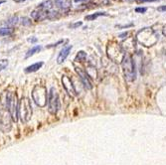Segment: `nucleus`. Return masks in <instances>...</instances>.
Wrapping results in <instances>:
<instances>
[{"instance_id": "1", "label": "nucleus", "mask_w": 166, "mask_h": 165, "mask_svg": "<svg viewBox=\"0 0 166 165\" xmlns=\"http://www.w3.org/2000/svg\"><path fill=\"white\" fill-rule=\"evenodd\" d=\"M4 101H2L3 107L6 108L10 116L12 117V120L17 122L18 120V108H19V102H18L17 99V96L16 94H13V93H5L4 95Z\"/></svg>"}, {"instance_id": "2", "label": "nucleus", "mask_w": 166, "mask_h": 165, "mask_svg": "<svg viewBox=\"0 0 166 165\" xmlns=\"http://www.w3.org/2000/svg\"><path fill=\"white\" fill-rule=\"evenodd\" d=\"M137 40L145 46H152L154 45L158 40V36L153 31L151 28H144V29L140 30L137 33Z\"/></svg>"}, {"instance_id": "3", "label": "nucleus", "mask_w": 166, "mask_h": 165, "mask_svg": "<svg viewBox=\"0 0 166 165\" xmlns=\"http://www.w3.org/2000/svg\"><path fill=\"white\" fill-rule=\"evenodd\" d=\"M18 116H20L22 122H28L32 116V105L28 98H22L19 102V108H18Z\"/></svg>"}, {"instance_id": "4", "label": "nucleus", "mask_w": 166, "mask_h": 165, "mask_svg": "<svg viewBox=\"0 0 166 165\" xmlns=\"http://www.w3.org/2000/svg\"><path fill=\"white\" fill-rule=\"evenodd\" d=\"M48 95L47 94V90L44 86L37 85L34 87L32 91V98L34 102L40 108L45 107L48 101Z\"/></svg>"}, {"instance_id": "5", "label": "nucleus", "mask_w": 166, "mask_h": 165, "mask_svg": "<svg viewBox=\"0 0 166 165\" xmlns=\"http://www.w3.org/2000/svg\"><path fill=\"white\" fill-rule=\"evenodd\" d=\"M121 65H123V68L125 79L127 81H130V82L135 80V77H136L135 67H134L133 60L131 58V56L124 55L123 61H121Z\"/></svg>"}, {"instance_id": "6", "label": "nucleus", "mask_w": 166, "mask_h": 165, "mask_svg": "<svg viewBox=\"0 0 166 165\" xmlns=\"http://www.w3.org/2000/svg\"><path fill=\"white\" fill-rule=\"evenodd\" d=\"M59 110V96L54 88H51L48 95V110L51 114H56Z\"/></svg>"}, {"instance_id": "7", "label": "nucleus", "mask_w": 166, "mask_h": 165, "mask_svg": "<svg viewBox=\"0 0 166 165\" xmlns=\"http://www.w3.org/2000/svg\"><path fill=\"white\" fill-rule=\"evenodd\" d=\"M11 119L12 117L9 113V111L6 108L0 111V129L3 132H9L12 128V124H11Z\"/></svg>"}, {"instance_id": "8", "label": "nucleus", "mask_w": 166, "mask_h": 165, "mask_svg": "<svg viewBox=\"0 0 166 165\" xmlns=\"http://www.w3.org/2000/svg\"><path fill=\"white\" fill-rule=\"evenodd\" d=\"M31 17H32V19H34L35 21H43V20H45L46 18L49 17V12L38 7L34 11H32Z\"/></svg>"}, {"instance_id": "9", "label": "nucleus", "mask_w": 166, "mask_h": 165, "mask_svg": "<svg viewBox=\"0 0 166 165\" xmlns=\"http://www.w3.org/2000/svg\"><path fill=\"white\" fill-rule=\"evenodd\" d=\"M62 84L64 86L65 90L67 91V93L71 96H76V90H75L73 83H72L71 79L67 76H63L62 77Z\"/></svg>"}, {"instance_id": "10", "label": "nucleus", "mask_w": 166, "mask_h": 165, "mask_svg": "<svg viewBox=\"0 0 166 165\" xmlns=\"http://www.w3.org/2000/svg\"><path fill=\"white\" fill-rule=\"evenodd\" d=\"M76 72L79 75L81 81L83 82V84L84 85V87L87 89H90L92 88V84L90 82V79H89V75L87 74V72L83 70V68H76Z\"/></svg>"}, {"instance_id": "11", "label": "nucleus", "mask_w": 166, "mask_h": 165, "mask_svg": "<svg viewBox=\"0 0 166 165\" xmlns=\"http://www.w3.org/2000/svg\"><path fill=\"white\" fill-rule=\"evenodd\" d=\"M72 48H73V47H72V45H69V46H67V47H65L64 49L62 50V51L60 52V54H59V56H58V58H57L58 64L63 63V62H64L66 59H67L69 54H70Z\"/></svg>"}, {"instance_id": "12", "label": "nucleus", "mask_w": 166, "mask_h": 165, "mask_svg": "<svg viewBox=\"0 0 166 165\" xmlns=\"http://www.w3.org/2000/svg\"><path fill=\"white\" fill-rule=\"evenodd\" d=\"M55 2L58 7H60L63 10H68L72 5L71 0H56Z\"/></svg>"}, {"instance_id": "13", "label": "nucleus", "mask_w": 166, "mask_h": 165, "mask_svg": "<svg viewBox=\"0 0 166 165\" xmlns=\"http://www.w3.org/2000/svg\"><path fill=\"white\" fill-rule=\"evenodd\" d=\"M42 66H43V62H39V63H35V64L31 65V66H29V67H27L26 69H25V72H26V73H33V72L38 71Z\"/></svg>"}, {"instance_id": "14", "label": "nucleus", "mask_w": 166, "mask_h": 165, "mask_svg": "<svg viewBox=\"0 0 166 165\" xmlns=\"http://www.w3.org/2000/svg\"><path fill=\"white\" fill-rule=\"evenodd\" d=\"M106 13H105V12H99V13H95V14H92V15H87V16H86V18L84 19L86 20H89V21H92V20H95L99 16H106Z\"/></svg>"}, {"instance_id": "15", "label": "nucleus", "mask_w": 166, "mask_h": 165, "mask_svg": "<svg viewBox=\"0 0 166 165\" xmlns=\"http://www.w3.org/2000/svg\"><path fill=\"white\" fill-rule=\"evenodd\" d=\"M39 7L42 8V9H44V10H47V11H48L49 9H51V8L53 7V2L51 1V0H47V1L41 3V4L39 5Z\"/></svg>"}, {"instance_id": "16", "label": "nucleus", "mask_w": 166, "mask_h": 165, "mask_svg": "<svg viewBox=\"0 0 166 165\" xmlns=\"http://www.w3.org/2000/svg\"><path fill=\"white\" fill-rule=\"evenodd\" d=\"M86 58H87V54H86V53H84V51H80L77 54L75 61H77V62H84V60H86Z\"/></svg>"}, {"instance_id": "17", "label": "nucleus", "mask_w": 166, "mask_h": 165, "mask_svg": "<svg viewBox=\"0 0 166 165\" xmlns=\"http://www.w3.org/2000/svg\"><path fill=\"white\" fill-rule=\"evenodd\" d=\"M40 50H41V47H40V46H35V47H33L32 49H30L29 51L27 52V54H26V56H25V57L29 58V57H31V56H33L34 54H35V53L39 52Z\"/></svg>"}, {"instance_id": "18", "label": "nucleus", "mask_w": 166, "mask_h": 165, "mask_svg": "<svg viewBox=\"0 0 166 165\" xmlns=\"http://www.w3.org/2000/svg\"><path fill=\"white\" fill-rule=\"evenodd\" d=\"M11 33H12V29H11V28L4 27V28H1V29H0V35H1V36L10 35Z\"/></svg>"}, {"instance_id": "19", "label": "nucleus", "mask_w": 166, "mask_h": 165, "mask_svg": "<svg viewBox=\"0 0 166 165\" xmlns=\"http://www.w3.org/2000/svg\"><path fill=\"white\" fill-rule=\"evenodd\" d=\"M93 4L96 6H102V5H108V0H90Z\"/></svg>"}, {"instance_id": "20", "label": "nucleus", "mask_w": 166, "mask_h": 165, "mask_svg": "<svg viewBox=\"0 0 166 165\" xmlns=\"http://www.w3.org/2000/svg\"><path fill=\"white\" fill-rule=\"evenodd\" d=\"M21 23L24 25V26H30L31 25V19L28 17H23L22 18V21Z\"/></svg>"}, {"instance_id": "21", "label": "nucleus", "mask_w": 166, "mask_h": 165, "mask_svg": "<svg viewBox=\"0 0 166 165\" xmlns=\"http://www.w3.org/2000/svg\"><path fill=\"white\" fill-rule=\"evenodd\" d=\"M8 65V60H0V71L4 70Z\"/></svg>"}, {"instance_id": "22", "label": "nucleus", "mask_w": 166, "mask_h": 165, "mask_svg": "<svg viewBox=\"0 0 166 165\" xmlns=\"http://www.w3.org/2000/svg\"><path fill=\"white\" fill-rule=\"evenodd\" d=\"M147 9L145 7H137L135 8V12H137V13H144V12H146Z\"/></svg>"}, {"instance_id": "23", "label": "nucleus", "mask_w": 166, "mask_h": 165, "mask_svg": "<svg viewBox=\"0 0 166 165\" xmlns=\"http://www.w3.org/2000/svg\"><path fill=\"white\" fill-rule=\"evenodd\" d=\"M81 25H82V22H78V23L74 24V25H71V27H72V28H77V27L81 26Z\"/></svg>"}, {"instance_id": "24", "label": "nucleus", "mask_w": 166, "mask_h": 165, "mask_svg": "<svg viewBox=\"0 0 166 165\" xmlns=\"http://www.w3.org/2000/svg\"><path fill=\"white\" fill-rule=\"evenodd\" d=\"M28 41L31 42V43H36L37 42V38H35V37H33V38H29V39H28Z\"/></svg>"}, {"instance_id": "25", "label": "nucleus", "mask_w": 166, "mask_h": 165, "mask_svg": "<svg viewBox=\"0 0 166 165\" xmlns=\"http://www.w3.org/2000/svg\"><path fill=\"white\" fill-rule=\"evenodd\" d=\"M158 11H160V12L166 11V6H161V7H158Z\"/></svg>"}, {"instance_id": "26", "label": "nucleus", "mask_w": 166, "mask_h": 165, "mask_svg": "<svg viewBox=\"0 0 166 165\" xmlns=\"http://www.w3.org/2000/svg\"><path fill=\"white\" fill-rule=\"evenodd\" d=\"M137 2H152V1H156V0H136Z\"/></svg>"}, {"instance_id": "27", "label": "nucleus", "mask_w": 166, "mask_h": 165, "mask_svg": "<svg viewBox=\"0 0 166 165\" xmlns=\"http://www.w3.org/2000/svg\"><path fill=\"white\" fill-rule=\"evenodd\" d=\"M82 1H89V0H75V2H82Z\"/></svg>"}, {"instance_id": "28", "label": "nucleus", "mask_w": 166, "mask_h": 165, "mask_svg": "<svg viewBox=\"0 0 166 165\" xmlns=\"http://www.w3.org/2000/svg\"><path fill=\"white\" fill-rule=\"evenodd\" d=\"M163 34L164 35H166V26L164 27V29H163Z\"/></svg>"}, {"instance_id": "29", "label": "nucleus", "mask_w": 166, "mask_h": 165, "mask_svg": "<svg viewBox=\"0 0 166 165\" xmlns=\"http://www.w3.org/2000/svg\"><path fill=\"white\" fill-rule=\"evenodd\" d=\"M16 2H22V1H25V0H15Z\"/></svg>"}, {"instance_id": "30", "label": "nucleus", "mask_w": 166, "mask_h": 165, "mask_svg": "<svg viewBox=\"0 0 166 165\" xmlns=\"http://www.w3.org/2000/svg\"><path fill=\"white\" fill-rule=\"evenodd\" d=\"M5 1H4V0H2V1H0V4H2V3H4Z\"/></svg>"}, {"instance_id": "31", "label": "nucleus", "mask_w": 166, "mask_h": 165, "mask_svg": "<svg viewBox=\"0 0 166 165\" xmlns=\"http://www.w3.org/2000/svg\"><path fill=\"white\" fill-rule=\"evenodd\" d=\"M128 1H132V0H128Z\"/></svg>"}]
</instances>
